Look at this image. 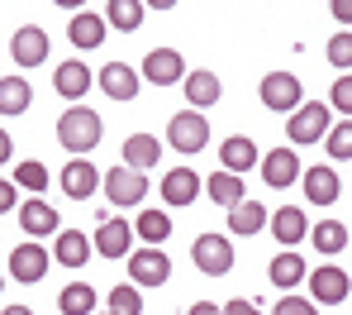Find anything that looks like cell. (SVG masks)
I'll use <instances>...</instances> for the list:
<instances>
[{"label": "cell", "mask_w": 352, "mask_h": 315, "mask_svg": "<svg viewBox=\"0 0 352 315\" xmlns=\"http://www.w3.org/2000/svg\"><path fill=\"white\" fill-rule=\"evenodd\" d=\"M10 153H14V143H10V134H5V129H0V167H5V163H10Z\"/></svg>", "instance_id": "44"}, {"label": "cell", "mask_w": 352, "mask_h": 315, "mask_svg": "<svg viewBox=\"0 0 352 315\" xmlns=\"http://www.w3.org/2000/svg\"><path fill=\"white\" fill-rule=\"evenodd\" d=\"M257 96H262V105L267 110H276V115H295L305 101V86H300V77L295 72H267L262 77V86H257Z\"/></svg>", "instance_id": "3"}, {"label": "cell", "mask_w": 352, "mask_h": 315, "mask_svg": "<svg viewBox=\"0 0 352 315\" xmlns=\"http://www.w3.org/2000/svg\"><path fill=\"white\" fill-rule=\"evenodd\" d=\"M105 34H110V24H105V14H100V10H76V14H72V24H67V39H72V48H81V53L100 48V43H105Z\"/></svg>", "instance_id": "10"}, {"label": "cell", "mask_w": 352, "mask_h": 315, "mask_svg": "<svg viewBox=\"0 0 352 315\" xmlns=\"http://www.w3.org/2000/svg\"><path fill=\"white\" fill-rule=\"evenodd\" d=\"M267 277H272V287H286V292H291V287H300V282L309 277V267H305V258H300L295 249H281L276 258H272Z\"/></svg>", "instance_id": "26"}, {"label": "cell", "mask_w": 352, "mask_h": 315, "mask_svg": "<svg viewBox=\"0 0 352 315\" xmlns=\"http://www.w3.org/2000/svg\"><path fill=\"white\" fill-rule=\"evenodd\" d=\"M133 234H138L148 249H157V244L172 239V215H167V210H143V215L133 220Z\"/></svg>", "instance_id": "28"}, {"label": "cell", "mask_w": 352, "mask_h": 315, "mask_svg": "<svg viewBox=\"0 0 352 315\" xmlns=\"http://www.w3.org/2000/svg\"><path fill=\"white\" fill-rule=\"evenodd\" d=\"M105 196H110V205H115V210L143 205V196H148V177L119 163V167H110V172H105Z\"/></svg>", "instance_id": "6"}, {"label": "cell", "mask_w": 352, "mask_h": 315, "mask_svg": "<svg viewBox=\"0 0 352 315\" xmlns=\"http://www.w3.org/2000/svg\"><path fill=\"white\" fill-rule=\"evenodd\" d=\"M143 0H110L100 14H105V24H115V29H124V34H133L138 24H143Z\"/></svg>", "instance_id": "31"}, {"label": "cell", "mask_w": 352, "mask_h": 315, "mask_svg": "<svg viewBox=\"0 0 352 315\" xmlns=\"http://www.w3.org/2000/svg\"><path fill=\"white\" fill-rule=\"evenodd\" d=\"M186 315H224V306H214V301H195Z\"/></svg>", "instance_id": "43"}, {"label": "cell", "mask_w": 352, "mask_h": 315, "mask_svg": "<svg viewBox=\"0 0 352 315\" xmlns=\"http://www.w3.org/2000/svg\"><path fill=\"white\" fill-rule=\"evenodd\" d=\"M267 225H272V210H267V205H257V201H238L234 210H229V234L252 239V234H262Z\"/></svg>", "instance_id": "24"}, {"label": "cell", "mask_w": 352, "mask_h": 315, "mask_svg": "<svg viewBox=\"0 0 352 315\" xmlns=\"http://www.w3.org/2000/svg\"><path fill=\"white\" fill-rule=\"evenodd\" d=\"M190 263H195L205 277H224V272L234 267V244H229L224 234H200V239L190 244Z\"/></svg>", "instance_id": "5"}, {"label": "cell", "mask_w": 352, "mask_h": 315, "mask_svg": "<svg viewBox=\"0 0 352 315\" xmlns=\"http://www.w3.org/2000/svg\"><path fill=\"white\" fill-rule=\"evenodd\" d=\"M100 115L91 110V105H67L62 110V120H58V143L67 148V153H91L96 143H100Z\"/></svg>", "instance_id": "1"}, {"label": "cell", "mask_w": 352, "mask_h": 315, "mask_svg": "<svg viewBox=\"0 0 352 315\" xmlns=\"http://www.w3.org/2000/svg\"><path fill=\"white\" fill-rule=\"evenodd\" d=\"M348 296H352V277L343 267L329 263V267H314L309 272V301L314 306H343Z\"/></svg>", "instance_id": "7"}, {"label": "cell", "mask_w": 352, "mask_h": 315, "mask_svg": "<svg viewBox=\"0 0 352 315\" xmlns=\"http://www.w3.org/2000/svg\"><path fill=\"white\" fill-rule=\"evenodd\" d=\"M129 277H133V287H167V277H172L167 249H133L129 253Z\"/></svg>", "instance_id": "8"}, {"label": "cell", "mask_w": 352, "mask_h": 315, "mask_svg": "<svg viewBox=\"0 0 352 315\" xmlns=\"http://www.w3.org/2000/svg\"><path fill=\"white\" fill-rule=\"evenodd\" d=\"M305 177V167H300V158H295V148H272L267 158H262V182L267 187H291V182H300Z\"/></svg>", "instance_id": "15"}, {"label": "cell", "mask_w": 352, "mask_h": 315, "mask_svg": "<svg viewBox=\"0 0 352 315\" xmlns=\"http://www.w3.org/2000/svg\"><path fill=\"white\" fill-rule=\"evenodd\" d=\"M219 163H224V172L243 177V172H252V167L262 163V153H257V143H252L248 134H234V139L219 143Z\"/></svg>", "instance_id": "19"}, {"label": "cell", "mask_w": 352, "mask_h": 315, "mask_svg": "<svg viewBox=\"0 0 352 315\" xmlns=\"http://www.w3.org/2000/svg\"><path fill=\"white\" fill-rule=\"evenodd\" d=\"M0 315H34V311H29V306H5Z\"/></svg>", "instance_id": "45"}, {"label": "cell", "mask_w": 352, "mask_h": 315, "mask_svg": "<svg viewBox=\"0 0 352 315\" xmlns=\"http://www.w3.org/2000/svg\"><path fill=\"white\" fill-rule=\"evenodd\" d=\"M157 158H162V143L153 134H129L124 139V167L148 172V167H157Z\"/></svg>", "instance_id": "25"}, {"label": "cell", "mask_w": 352, "mask_h": 315, "mask_svg": "<svg viewBox=\"0 0 352 315\" xmlns=\"http://www.w3.org/2000/svg\"><path fill=\"white\" fill-rule=\"evenodd\" d=\"M48 29L43 24H19L14 29V39H10V58L19 67H38V63H48Z\"/></svg>", "instance_id": "9"}, {"label": "cell", "mask_w": 352, "mask_h": 315, "mask_svg": "<svg viewBox=\"0 0 352 315\" xmlns=\"http://www.w3.org/2000/svg\"><path fill=\"white\" fill-rule=\"evenodd\" d=\"M5 210H19V201H14V182L0 177V215H5Z\"/></svg>", "instance_id": "40"}, {"label": "cell", "mask_w": 352, "mask_h": 315, "mask_svg": "<svg viewBox=\"0 0 352 315\" xmlns=\"http://www.w3.org/2000/svg\"><path fill=\"white\" fill-rule=\"evenodd\" d=\"M267 230L276 234V244H281V249H295V244L309 234V220H305V210L281 205V210H272V225H267Z\"/></svg>", "instance_id": "22"}, {"label": "cell", "mask_w": 352, "mask_h": 315, "mask_svg": "<svg viewBox=\"0 0 352 315\" xmlns=\"http://www.w3.org/2000/svg\"><path fill=\"white\" fill-rule=\"evenodd\" d=\"M96 81H100V91H105L110 101H133V96H138V81H143V72H133L129 63H105Z\"/></svg>", "instance_id": "17"}, {"label": "cell", "mask_w": 352, "mask_h": 315, "mask_svg": "<svg viewBox=\"0 0 352 315\" xmlns=\"http://www.w3.org/2000/svg\"><path fill=\"white\" fill-rule=\"evenodd\" d=\"M329 101H333V110H343L352 120V72H343L338 81H333V91H329Z\"/></svg>", "instance_id": "38"}, {"label": "cell", "mask_w": 352, "mask_h": 315, "mask_svg": "<svg viewBox=\"0 0 352 315\" xmlns=\"http://www.w3.org/2000/svg\"><path fill=\"white\" fill-rule=\"evenodd\" d=\"M205 191H210L214 205H229V210H234L238 201H248V196H243V177H234V172H214V177L205 182Z\"/></svg>", "instance_id": "33"}, {"label": "cell", "mask_w": 352, "mask_h": 315, "mask_svg": "<svg viewBox=\"0 0 352 315\" xmlns=\"http://www.w3.org/2000/svg\"><path fill=\"white\" fill-rule=\"evenodd\" d=\"M91 249H96V244H91L81 230H62L58 244H53V258H58L62 267H81V263L91 258Z\"/></svg>", "instance_id": "27"}, {"label": "cell", "mask_w": 352, "mask_h": 315, "mask_svg": "<svg viewBox=\"0 0 352 315\" xmlns=\"http://www.w3.org/2000/svg\"><path fill=\"white\" fill-rule=\"evenodd\" d=\"M110 315H143V292L138 287H115L110 292Z\"/></svg>", "instance_id": "36"}, {"label": "cell", "mask_w": 352, "mask_h": 315, "mask_svg": "<svg viewBox=\"0 0 352 315\" xmlns=\"http://www.w3.org/2000/svg\"><path fill=\"white\" fill-rule=\"evenodd\" d=\"M34 101V86L24 77H0V115H24Z\"/></svg>", "instance_id": "30"}, {"label": "cell", "mask_w": 352, "mask_h": 315, "mask_svg": "<svg viewBox=\"0 0 352 315\" xmlns=\"http://www.w3.org/2000/svg\"><path fill=\"white\" fill-rule=\"evenodd\" d=\"M58 311L62 315H96V287L91 282H67L58 292Z\"/></svg>", "instance_id": "29"}, {"label": "cell", "mask_w": 352, "mask_h": 315, "mask_svg": "<svg viewBox=\"0 0 352 315\" xmlns=\"http://www.w3.org/2000/svg\"><path fill=\"white\" fill-rule=\"evenodd\" d=\"M305 196H309V205H333L338 196H343V177L329 167V163H314V167H305Z\"/></svg>", "instance_id": "13"}, {"label": "cell", "mask_w": 352, "mask_h": 315, "mask_svg": "<svg viewBox=\"0 0 352 315\" xmlns=\"http://www.w3.org/2000/svg\"><path fill=\"white\" fill-rule=\"evenodd\" d=\"M329 129H333V110H329L324 101H305L291 120H286V134H291L295 148H300V143H319V139H329Z\"/></svg>", "instance_id": "2"}, {"label": "cell", "mask_w": 352, "mask_h": 315, "mask_svg": "<svg viewBox=\"0 0 352 315\" xmlns=\"http://www.w3.org/2000/svg\"><path fill=\"white\" fill-rule=\"evenodd\" d=\"M143 81H153V86H176V81H186V58H181L176 48H153V53L143 58Z\"/></svg>", "instance_id": "12"}, {"label": "cell", "mask_w": 352, "mask_h": 315, "mask_svg": "<svg viewBox=\"0 0 352 315\" xmlns=\"http://www.w3.org/2000/svg\"><path fill=\"white\" fill-rule=\"evenodd\" d=\"M329 14H333L338 24H352V0H333V5H329Z\"/></svg>", "instance_id": "42"}, {"label": "cell", "mask_w": 352, "mask_h": 315, "mask_svg": "<svg viewBox=\"0 0 352 315\" xmlns=\"http://www.w3.org/2000/svg\"><path fill=\"white\" fill-rule=\"evenodd\" d=\"M200 196V172L195 167H172L167 177H162V205H190Z\"/></svg>", "instance_id": "20"}, {"label": "cell", "mask_w": 352, "mask_h": 315, "mask_svg": "<svg viewBox=\"0 0 352 315\" xmlns=\"http://www.w3.org/2000/svg\"><path fill=\"white\" fill-rule=\"evenodd\" d=\"M324 148H329V158H333V163H348V158H352V120H343V125L329 129Z\"/></svg>", "instance_id": "35"}, {"label": "cell", "mask_w": 352, "mask_h": 315, "mask_svg": "<svg viewBox=\"0 0 352 315\" xmlns=\"http://www.w3.org/2000/svg\"><path fill=\"white\" fill-rule=\"evenodd\" d=\"M224 315H262V306H257V301H243V296H238V301H229V306H224Z\"/></svg>", "instance_id": "41"}, {"label": "cell", "mask_w": 352, "mask_h": 315, "mask_svg": "<svg viewBox=\"0 0 352 315\" xmlns=\"http://www.w3.org/2000/svg\"><path fill=\"white\" fill-rule=\"evenodd\" d=\"M48 182H53V172H48L43 163H34V158L14 167V187H24V191H48Z\"/></svg>", "instance_id": "34"}, {"label": "cell", "mask_w": 352, "mask_h": 315, "mask_svg": "<svg viewBox=\"0 0 352 315\" xmlns=\"http://www.w3.org/2000/svg\"><path fill=\"white\" fill-rule=\"evenodd\" d=\"M181 91H186V101H190V110H200V115H205V110H210V105H214V101L224 96V81H219L214 72H205V67H200V72H186V81H181Z\"/></svg>", "instance_id": "18"}, {"label": "cell", "mask_w": 352, "mask_h": 315, "mask_svg": "<svg viewBox=\"0 0 352 315\" xmlns=\"http://www.w3.org/2000/svg\"><path fill=\"white\" fill-rule=\"evenodd\" d=\"M62 196L67 201H91L96 187H100V167H91V158H72L67 167H62Z\"/></svg>", "instance_id": "11"}, {"label": "cell", "mask_w": 352, "mask_h": 315, "mask_svg": "<svg viewBox=\"0 0 352 315\" xmlns=\"http://www.w3.org/2000/svg\"><path fill=\"white\" fill-rule=\"evenodd\" d=\"M309 239H314L319 253H343L348 249V225H343V220H319V225L309 230Z\"/></svg>", "instance_id": "32"}, {"label": "cell", "mask_w": 352, "mask_h": 315, "mask_svg": "<svg viewBox=\"0 0 352 315\" xmlns=\"http://www.w3.org/2000/svg\"><path fill=\"white\" fill-rule=\"evenodd\" d=\"M48 249H38L34 239H24L19 249H10V277L14 282H43V272H48Z\"/></svg>", "instance_id": "14"}, {"label": "cell", "mask_w": 352, "mask_h": 315, "mask_svg": "<svg viewBox=\"0 0 352 315\" xmlns=\"http://www.w3.org/2000/svg\"><path fill=\"white\" fill-rule=\"evenodd\" d=\"M167 143H172L176 153H200L205 143H210V120L200 115V110H181L167 120Z\"/></svg>", "instance_id": "4"}, {"label": "cell", "mask_w": 352, "mask_h": 315, "mask_svg": "<svg viewBox=\"0 0 352 315\" xmlns=\"http://www.w3.org/2000/svg\"><path fill=\"white\" fill-rule=\"evenodd\" d=\"M324 58H329L333 67H343V72L352 67V34H348V29H338V34L324 43Z\"/></svg>", "instance_id": "37"}, {"label": "cell", "mask_w": 352, "mask_h": 315, "mask_svg": "<svg viewBox=\"0 0 352 315\" xmlns=\"http://www.w3.org/2000/svg\"><path fill=\"white\" fill-rule=\"evenodd\" d=\"M272 315H319V311H314V301H305V296H291V292H286V296L272 306Z\"/></svg>", "instance_id": "39"}, {"label": "cell", "mask_w": 352, "mask_h": 315, "mask_svg": "<svg viewBox=\"0 0 352 315\" xmlns=\"http://www.w3.org/2000/svg\"><path fill=\"white\" fill-rule=\"evenodd\" d=\"M53 86H58V96H67V101L76 105V101L91 91V67L81 63V58H67V63L53 72Z\"/></svg>", "instance_id": "23"}, {"label": "cell", "mask_w": 352, "mask_h": 315, "mask_svg": "<svg viewBox=\"0 0 352 315\" xmlns=\"http://www.w3.org/2000/svg\"><path fill=\"white\" fill-rule=\"evenodd\" d=\"M19 225H24V234L29 239H43V234H62L58 225H62V215L43 201V196H34V201H24L19 205Z\"/></svg>", "instance_id": "16"}, {"label": "cell", "mask_w": 352, "mask_h": 315, "mask_svg": "<svg viewBox=\"0 0 352 315\" xmlns=\"http://www.w3.org/2000/svg\"><path fill=\"white\" fill-rule=\"evenodd\" d=\"M133 244V230H129V220H115V215H105L100 220V230H96V253L100 258H124Z\"/></svg>", "instance_id": "21"}]
</instances>
